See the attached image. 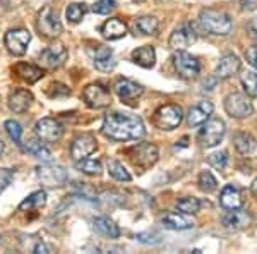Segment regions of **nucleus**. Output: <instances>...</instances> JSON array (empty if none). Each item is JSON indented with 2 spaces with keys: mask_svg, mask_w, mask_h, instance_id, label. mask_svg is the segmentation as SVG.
I'll list each match as a JSON object with an SVG mask.
<instances>
[{
  "mask_svg": "<svg viewBox=\"0 0 257 254\" xmlns=\"http://www.w3.org/2000/svg\"><path fill=\"white\" fill-rule=\"evenodd\" d=\"M4 127H6V132L9 134L11 139L14 141V143H19L21 136H23V129H21V124L16 122V120H6Z\"/></svg>",
  "mask_w": 257,
  "mask_h": 254,
  "instance_id": "38",
  "label": "nucleus"
},
{
  "mask_svg": "<svg viewBox=\"0 0 257 254\" xmlns=\"http://www.w3.org/2000/svg\"><path fill=\"white\" fill-rule=\"evenodd\" d=\"M76 168L79 172L86 174V176H99L101 174V161L93 160V158H82V160L76 161Z\"/></svg>",
  "mask_w": 257,
  "mask_h": 254,
  "instance_id": "31",
  "label": "nucleus"
},
{
  "mask_svg": "<svg viewBox=\"0 0 257 254\" xmlns=\"http://www.w3.org/2000/svg\"><path fill=\"white\" fill-rule=\"evenodd\" d=\"M128 158L136 166L139 168L146 170L149 166H153L158 161V148L155 144H149V143H141L138 146L128 149Z\"/></svg>",
  "mask_w": 257,
  "mask_h": 254,
  "instance_id": "6",
  "label": "nucleus"
},
{
  "mask_svg": "<svg viewBox=\"0 0 257 254\" xmlns=\"http://www.w3.org/2000/svg\"><path fill=\"white\" fill-rule=\"evenodd\" d=\"M182 120H184V112L178 105H163L155 114L156 127L163 129V131H173L180 126Z\"/></svg>",
  "mask_w": 257,
  "mask_h": 254,
  "instance_id": "4",
  "label": "nucleus"
},
{
  "mask_svg": "<svg viewBox=\"0 0 257 254\" xmlns=\"http://www.w3.org/2000/svg\"><path fill=\"white\" fill-rule=\"evenodd\" d=\"M177 208L185 215H194L201 210V201L197 198H182L177 201Z\"/></svg>",
  "mask_w": 257,
  "mask_h": 254,
  "instance_id": "37",
  "label": "nucleus"
},
{
  "mask_svg": "<svg viewBox=\"0 0 257 254\" xmlns=\"http://www.w3.org/2000/svg\"><path fill=\"white\" fill-rule=\"evenodd\" d=\"M225 122L221 119L206 120L199 132V141L204 148H213L221 143V139L225 137Z\"/></svg>",
  "mask_w": 257,
  "mask_h": 254,
  "instance_id": "5",
  "label": "nucleus"
},
{
  "mask_svg": "<svg viewBox=\"0 0 257 254\" xmlns=\"http://www.w3.org/2000/svg\"><path fill=\"white\" fill-rule=\"evenodd\" d=\"M240 81H242L243 91H245L248 97L257 98V74L252 72V70H247V72L242 74Z\"/></svg>",
  "mask_w": 257,
  "mask_h": 254,
  "instance_id": "34",
  "label": "nucleus"
},
{
  "mask_svg": "<svg viewBox=\"0 0 257 254\" xmlns=\"http://www.w3.org/2000/svg\"><path fill=\"white\" fill-rule=\"evenodd\" d=\"M24 151L30 153V155H33L35 158H40V160L47 161V163L48 161H52V153H50L48 149L40 143V141H30V143L24 146Z\"/></svg>",
  "mask_w": 257,
  "mask_h": 254,
  "instance_id": "32",
  "label": "nucleus"
},
{
  "mask_svg": "<svg viewBox=\"0 0 257 254\" xmlns=\"http://www.w3.org/2000/svg\"><path fill=\"white\" fill-rule=\"evenodd\" d=\"M36 176L45 186L48 187H60L67 182V172L59 165H43L38 166Z\"/></svg>",
  "mask_w": 257,
  "mask_h": 254,
  "instance_id": "13",
  "label": "nucleus"
},
{
  "mask_svg": "<svg viewBox=\"0 0 257 254\" xmlns=\"http://www.w3.org/2000/svg\"><path fill=\"white\" fill-rule=\"evenodd\" d=\"M252 194H254L255 198H257V179L254 181V184H252Z\"/></svg>",
  "mask_w": 257,
  "mask_h": 254,
  "instance_id": "48",
  "label": "nucleus"
},
{
  "mask_svg": "<svg viewBox=\"0 0 257 254\" xmlns=\"http://www.w3.org/2000/svg\"><path fill=\"white\" fill-rule=\"evenodd\" d=\"M96 139L91 134H79L76 139L72 141V146H70V156L74 160H82V158H88L96 151Z\"/></svg>",
  "mask_w": 257,
  "mask_h": 254,
  "instance_id": "15",
  "label": "nucleus"
},
{
  "mask_svg": "<svg viewBox=\"0 0 257 254\" xmlns=\"http://www.w3.org/2000/svg\"><path fill=\"white\" fill-rule=\"evenodd\" d=\"M245 59L248 64L252 65L254 69H257V47H250V48H247V52H245Z\"/></svg>",
  "mask_w": 257,
  "mask_h": 254,
  "instance_id": "45",
  "label": "nucleus"
},
{
  "mask_svg": "<svg viewBox=\"0 0 257 254\" xmlns=\"http://www.w3.org/2000/svg\"><path fill=\"white\" fill-rule=\"evenodd\" d=\"M93 55V62L96 65L98 70L101 72H108L115 67V60H113V52L108 47H103V45H96V48L91 52Z\"/></svg>",
  "mask_w": 257,
  "mask_h": 254,
  "instance_id": "21",
  "label": "nucleus"
},
{
  "mask_svg": "<svg viewBox=\"0 0 257 254\" xmlns=\"http://www.w3.org/2000/svg\"><path fill=\"white\" fill-rule=\"evenodd\" d=\"M115 9V0H98V2H94L93 6V12H96V14H110L111 11Z\"/></svg>",
  "mask_w": 257,
  "mask_h": 254,
  "instance_id": "39",
  "label": "nucleus"
},
{
  "mask_svg": "<svg viewBox=\"0 0 257 254\" xmlns=\"http://www.w3.org/2000/svg\"><path fill=\"white\" fill-rule=\"evenodd\" d=\"M223 225L226 228H231V230H240V228H245L250 225L252 218L247 211H243L242 208H237V210H228V213L221 218Z\"/></svg>",
  "mask_w": 257,
  "mask_h": 254,
  "instance_id": "20",
  "label": "nucleus"
},
{
  "mask_svg": "<svg viewBox=\"0 0 257 254\" xmlns=\"http://www.w3.org/2000/svg\"><path fill=\"white\" fill-rule=\"evenodd\" d=\"M136 239L143 244H160L161 242V237L158 234H138Z\"/></svg>",
  "mask_w": 257,
  "mask_h": 254,
  "instance_id": "44",
  "label": "nucleus"
},
{
  "mask_svg": "<svg viewBox=\"0 0 257 254\" xmlns=\"http://www.w3.org/2000/svg\"><path fill=\"white\" fill-rule=\"evenodd\" d=\"M76 189H77V193L82 196V198L91 199V201H94V199H96V191H94V187L89 186L88 182H76Z\"/></svg>",
  "mask_w": 257,
  "mask_h": 254,
  "instance_id": "41",
  "label": "nucleus"
},
{
  "mask_svg": "<svg viewBox=\"0 0 257 254\" xmlns=\"http://www.w3.org/2000/svg\"><path fill=\"white\" fill-rule=\"evenodd\" d=\"M173 65H175V70L180 77L184 79H192L196 77L201 70V65L196 60V57H192L190 53L184 52V50H178V53L173 55Z\"/></svg>",
  "mask_w": 257,
  "mask_h": 254,
  "instance_id": "9",
  "label": "nucleus"
},
{
  "mask_svg": "<svg viewBox=\"0 0 257 254\" xmlns=\"http://www.w3.org/2000/svg\"><path fill=\"white\" fill-rule=\"evenodd\" d=\"M12 179H14V172L9 168H0V193H4V191L9 187V184L12 182Z\"/></svg>",
  "mask_w": 257,
  "mask_h": 254,
  "instance_id": "43",
  "label": "nucleus"
},
{
  "mask_svg": "<svg viewBox=\"0 0 257 254\" xmlns=\"http://www.w3.org/2000/svg\"><path fill=\"white\" fill-rule=\"evenodd\" d=\"M4 151H6V143H4V141L0 139V156L4 155Z\"/></svg>",
  "mask_w": 257,
  "mask_h": 254,
  "instance_id": "47",
  "label": "nucleus"
},
{
  "mask_svg": "<svg viewBox=\"0 0 257 254\" xmlns=\"http://www.w3.org/2000/svg\"><path fill=\"white\" fill-rule=\"evenodd\" d=\"M36 30L45 38H57L62 33V23L52 7H43L36 19Z\"/></svg>",
  "mask_w": 257,
  "mask_h": 254,
  "instance_id": "3",
  "label": "nucleus"
},
{
  "mask_svg": "<svg viewBox=\"0 0 257 254\" xmlns=\"http://www.w3.org/2000/svg\"><path fill=\"white\" fill-rule=\"evenodd\" d=\"M225 110L230 117L243 119V117H248V115L254 112V108H252V103L248 102L243 95L233 93V95H228L225 98Z\"/></svg>",
  "mask_w": 257,
  "mask_h": 254,
  "instance_id": "10",
  "label": "nucleus"
},
{
  "mask_svg": "<svg viewBox=\"0 0 257 254\" xmlns=\"http://www.w3.org/2000/svg\"><path fill=\"white\" fill-rule=\"evenodd\" d=\"M197 184L201 187V191H204V193H213V191H216V187H218V181L209 170H202V172L199 174Z\"/></svg>",
  "mask_w": 257,
  "mask_h": 254,
  "instance_id": "36",
  "label": "nucleus"
},
{
  "mask_svg": "<svg viewBox=\"0 0 257 254\" xmlns=\"http://www.w3.org/2000/svg\"><path fill=\"white\" fill-rule=\"evenodd\" d=\"M240 70V60L235 53H226L225 57H221L214 69V76L216 79H228L233 74H237Z\"/></svg>",
  "mask_w": 257,
  "mask_h": 254,
  "instance_id": "19",
  "label": "nucleus"
},
{
  "mask_svg": "<svg viewBox=\"0 0 257 254\" xmlns=\"http://www.w3.org/2000/svg\"><path fill=\"white\" fill-rule=\"evenodd\" d=\"M101 132L113 141H139L146 134V129L138 115L113 112L103 120Z\"/></svg>",
  "mask_w": 257,
  "mask_h": 254,
  "instance_id": "1",
  "label": "nucleus"
},
{
  "mask_svg": "<svg viewBox=\"0 0 257 254\" xmlns=\"http://www.w3.org/2000/svg\"><path fill=\"white\" fill-rule=\"evenodd\" d=\"M132 30H134L136 35H155L158 31V19L151 18V16H144V18H139L132 23Z\"/></svg>",
  "mask_w": 257,
  "mask_h": 254,
  "instance_id": "28",
  "label": "nucleus"
},
{
  "mask_svg": "<svg viewBox=\"0 0 257 254\" xmlns=\"http://www.w3.org/2000/svg\"><path fill=\"white\" fill-rule=\"evenodd\" d=\"M86 12H88V7L84 6V4H70V6L65 9V18H67V21H70V23L77 24L81 23L82 18L86 16Z\"/></svg>",
  "mask_w": 257,
  "mask_h": 254,
  "instance_id": "35",
  "label": "nucleus"
},
{
  "mask_svg": "<svg viewBox=\"0 0 257 254\" xmlns=\"http://www.w3.org/2000/svg\"><path fill=\"white\" fill-rule=\"evenodd\" d=\"M233 144L240 155H250L255 149V139L247 132H238L233 137Z\"/></svg>",
  "mask_w": 257,
  "mask_h": 254,
  "instance_id": "29",
  "label": "nucleus"
},
{
  "mask_svg": "<svg viewBox=\"0 0 257 254\" xmlns=\"http://www.w3.org/2000/svg\"><path fill=\"white\" fill-rule=\"evenodd\" d=\"M108 174L111 177L115 179V181H120V182H128L131 181V174L127 172V168L123 166L120 161H117V160H110L108 161Z\"/></svg>",
  "mask_w": 257,
  "mask_h": 254,
  "instance_id": "33",
  "label": "nucleus"
},
{
  "mask_svg": "<svg viewBox=\"0 0 257 254\" xmlns=\"http://www.w3.org/2000/svg\"><path fill=\"white\" fill-rule=\"evenodd\" d=\"M33 102H35V98H33L31 91H28L24 88H18L12 91L9 97V108L14 114H24V112L33 105Z\"/></svg>",
  "mask_w": 257,
  "mask_h": 254,
  "instance_id": "18",
  "label": "nucleus"
},
{
  "mask_svg": "<svg viewBox=\"0 0 257 254\" xmlns=\"http://www.w3.org/2000/svg\"><path fill=\"white\" fill-rule=\"evenodd\" d=\"M196 40H197L196 31H194L192 24L187 23V24H182L180 28H177V30L172 33L168 43L173 50H185L187 47H190Z\"/></svg>",
  "mask_w": 257,
  "mask_h": 254,
  "instance_id": "16",
  "label": "nucleus"
},
{
  "mask_svg": "<svg viewBox=\"0 0 257 254\" xmlns=\"http://www.w3.org/2000/svg\"><path fill=\"white\" fill-rule=\"evenodd\" d=\"M69 57V52L64 45H53V47L45 48L40 53V64L47 69H59L65 64Z\"/></svg>",
  "mask_w": 257,
  "mask_h": 254,
  "instance_id": "12",
  "label": "nucleus"
},
{
  "mask_svg": "<svg viewBox=\"0 0 257 254\" xmlns=\"http://www.w3.org/2000/svg\"><path fill=\"white\" fill-rule=\"evenodd\" d=\"M115 93L118 95V98L127 105H136L141 95L144 93V88L138 82L131 81V79H120L115 84Z\"/></svg>",
  "mask_w": 257,
  "mask_h": 254,
  "instance_id": "14",
  "label": "nucleus"
},
{
  "mask_svg": "<svg viewBox=\"0 0 257 254\" xmlns=\"http://www.w3.org/2000/svg\"><path fill=\"white\" fill-rule=\"evenodd\" d=\"M14 72L18 74L23 81H26L28 84H35L36 81H40V79L43 77V69L36 67V65H31V64H24V62L16 65Z\"/></svg>",
  "mask_w": 257,
  "mask_h": 254,
  "instance_id": "25",
  "label": "nucleus"
},
{
  "mask_svg": "<svg viewBox=\"0 0 257 254\" xmlns=\"http://www.w3.org/2000/svg\"><path fill=\"white\" fill-rule=\"evenodd\" d=\"M36 136L40 137L43 143H59L64 136V127L60 126L59 120L45 117L36 122L35 126Z\"/></svg>",
  "mask_w": 257,
  "mask_h": 254,
  "instance_id": "8",
  "label": "nucleus"
},
{
  "mask_svg": "<svg viewBox=\"0 0 257 254\" xmlns=\"http://www.w3.org/2000/svg\"><path fill=\"white\" fill-rule=\"evenodd\" d=\"M82 100L89 108H105L111 103V95L110 91L105 88L99 82H93V84H88L82 91Z\"/></svg>",
  "mask_w": 257,
  "mask_h": 254,
  "instance_id": "7",
  "label": "nucleus"
},
{
  "mask_svg": "<svg viewBox=\"0 0 257 254\" xmlns=\"http://www.w3.org/2000/svg\"><path fill=\"white\" fill-rule=\"evenodd\" d=\"M226 153L225 151H216V153H211L209 155V165L214 166L216 170H223L226 166Z\"/></svg>",
  "mask_w": 257,
  "mask_h": 254,
  "instance_id": "40",
  "label": "nucleus"
},
{
  "mask_svg": "<svg viewBox=\"0 0 257 254\" xmlns=\"http://www.w3.org/2000/svg\"><path fill=\"white\" fill-rule=\"evenodd\" d=\"M33 252H36V254H41V252L47 254L48 252V247L43 242H38V244L35 245V249H33Z\"/></svg>",
  "mask_w": 257,
  "mask_h": 254,
  "instance_id": "46",
  "label": "nucleus"
},
{
  "mask_svg": "<svg viewBox=\"0 0 257 254\" xmlns=\"http://www.w3.org/2000/svg\"><path fill=\"white\" fill-rule=\"evenodd\" d=\"M132 60L144 69L155 67V62H156L155 48L149 47V45H146V47H141V48H136L134 52H132Z\"/></svg>",
  "mask_w": 257,
  "mask_h": 254,
  "instance_id": "24",
  "label": "nucleus"
},
{
  "mask_svg": "<svg viewBox=\"0 0 257 254\" xmlns=\"http://www.w3.org/2000/svg\"><path fill=\"white\" fill-rule=\"evenodd\" d=\"M93 225L98 234L108 237V239H118L120 237V228L115 225V222H111L106 216H96V218L93 220Z\"/></svg>",
  "mask_w": 257,
  "mask_h": 254,
  "instance_id": "27",
  "label": "nucleus"
},
{
  "mask_svg": "<svg viewBox=\"0 0 257 254\" xmlns=\"http://www.w3.org/2000/svg\"><path fill=\"white\" fill-rule=\"evenodd\" d=\"M127 24L123 23V21L120 19H108L105 24L101 26V30H99V33H101V36L105 40H120L123 38V36L127 35Z\"/></svg>",
  "mask_w": 257,
  "mask_h": 254,
  "instance_id": "22",
  "label": "nucleus"
},
{
  "mask_svg": "<svg viewBox=\"0 0 257 254\" xmlns=\"http://www.w3.org/2000/svg\"><path fill=\"white\" fill-rule=\"evenodd\" d=\"M213 103L211 102H201L197 105H194L192 108L189 110V115H187V124L190 127H199L209 120V117L213 115Z\"/></svg>",
  "mask_w": 257,
  "mask_h": 254,
  "instance_id": "17",
  "label": "nucleus"
},
{
  "mask_svg": "<svg viewBox=\"0 0 257 254\" xmlns=\"http://www.w3.org/2000/svg\"><path fill=\"white\" fill-rule=\"evenodd\" d=\"M47 93H48V97H52V98H59V97H67L70 93V90L65 84H62V82H53L47 90Z\"/></svg>",
  "mask_w": 257,
  "mask_h": 254,
  "instance_id": "42",
  "label": "nucleus"
},
{
  "mask_svg": "<svg viewBox=\"0 0 257 254\" xmlns=\"http://www.w3.org/2000/svg\"><path fill=\"white\" fill-rule=\"evenodd\" d=\"M31 41V33L28 30H11L6 33V47L12 55H24Z\"/></svg>",
  "mask_w": 257,
  "mask_h": 254,
  "instance_id": "11",
  "label": "nucleus"
},
{
  "mask_svg": "<svg viewBox=\"0 0 257 254\" xmlns=\"http://www.w3.org/2000/svg\"><path fill=\"white\" fill-rule=\"evenodd\" d=\"M219 205L225 208V210H237V208H242L243 201L237 187L231 184H226L223 187L221 194H219Z\"/></svg>",
  "mask_w": 257,
  "mask_h": 254,
  "instance_id": "23",
  "label": "nucleus"
},
{
  "mask_svg": "<svg viewBox=\"0 0 257 254\" xmlns=\"http://www.w3.org/2000/svg\"><path fill=\"white\" fill-rule=\"evenodd\" d=\"M161 223H163L165 228L168 230H187V228H192L194 223L190 222L189 218H185L184 215L178 213H167L161 216Z\"/></svg>",
  "mask_w": 257,
  "mask_h": 254,
  "instance_id": "26",
  "label": "nucleus"
},
{
  "mask_svg": "<svg viewBox=\"0 0 257 254\" xmlns=\"http://www.w3.org/2000/svg\"><path fill=\"white\" fill-rule=\"evenodd\" d=\"M199 23L202 30L208 31L209 35L216 36H226L231 31V19L230 16L221 11L214 9H202L199 14Z\"/></svg>",
  "mask_w": 257,
  "mask_h": 254,
  "instance_id": "2",
  "label": "nucleus"
},
{
  "mask_svg": "<svg viewBox=\"0 0 257 254\" xmlns=\"http://www.w3.org/2000/svg\"><path fill=\"white\" fill-rule=\"evenodd\" d=\"M134 2H143V0H134Z\"/></svg>",
  "mask_w": 257,
  "mask_h": 254,
  "instance_id": "49",
  "label": "nucleus"
},
{
  "mask_svg": "<svg viewBox=\"0 0 257 254\" xmlns=\"http://www.w3.org/2000/svg\"><path fill=\"white\" fill-rule=\"evenodd\" d=\"M47 205V193L45 191H36L28 196L23 203L19 205V211H24V210H33V208H41Z\"/></svg>",
  "mask_w": 257,
  "mask_h": 254,
  "instance_id": "30",
  "label": "nucleus"
}]
</instances>
